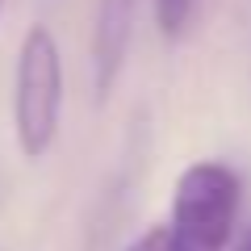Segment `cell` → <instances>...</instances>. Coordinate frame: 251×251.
Instances as JSON below:
<instances>
[{
  "label": "cell",
  "instance_id": "cell-1",
  "mask_svg": "<svg viewBox=\"0 0 251 251\" xmlns=\"http://www.w3.org/2000/svg\"><path fill=\"white\" fill-rule=\"evenodd\" d=\"M243 209V180L222 159L188 163L172 193V218L163 226L168 251H226Z\"/></svg>",
  "mask_w": 251,
  "mask_h": 251
},
{
  "label": "cell",
  "instance_id": "cell-2",
  "mask_svg": "<svg viewBox=\"0 0 251 251\" xmlns=\"http://www.w3.org/2000/svg\"><path fill=\"white\" fill-rule=\"evenodd\" d=\"M63 117V54L46 25H29L13 75V130L25 159H42L59 138Z\"/></svg>",
  "mask_w": 251,
  "mask_h": 251
},
{
  "label": "cell",
  "instance_id": "cell-3",
  "mask_svg": "<svg viewBox=\"0 0 251 251\" xmlns=\"http://www.w3.org/2000/svg\"><path fill=\"white\" fill-rule=\"evenodd\" d=\"M134 17H138V0H97V17H92V84H97L100 100L113 92L117 75L126 67L130 38H134Z\"/></svg>",
  "mask_w": 251,
  "mask_h": 251
},
{
  "label": "cell",
  "instance_id": "cell-4",
  "mask_svg": "<svg viewBox=\"0 0 251 251\" xmlns=\"http://www.w3.org/2000/svg\"><path fill=\"white\" fill-rule=\"evenodd\" d=\"M197 13V0H155V21L163 38H180Z\"/></svg>",
  "mask_w": 251,
  "mask_h": 251
},
{
  "label": "cell",
  "instance_id": "cell-5",
  "mask_svg": "<svg viewBox=\"0 0 251 251\" xmlns=\"http://www.w3.org/2000/svg\"><path fill=\"white\" fill-rule=\"evenodd\" d=\"M126 251H168V243H163V226H155V230H147V234H138L134 243Z\"/></svg>",
  "mask_w": 251,
  "mask_h": 251
},
{
  "label": "cell",
  "instance_id": "cell-6",
  "mask_svg": "<svg viewBox=\"0 0 251 251\" xmlns=\"http://www.w3.org/2000/svg\"><path fill=\"white\" fill-rule=\"evenodd\" d=\"M226 251H251V226H247V230L239 234V243H230V247H226Z\"/></svg>",
  "mask_w": 251,
  "mask_h": 251
},
{
  "label": "cell",
  "instance_id": "cell-7",
  "mask_svg": "<svg viewBox=\"0 0 251 251\" xmlns=\"http://www.w3.org/2000/svg\"><path fill=\"white\" fill-rule=\"evenodd\" d=\"M0 13H4V0H0Z\"/></svg>",
  "mask_w": 251,
  "mask_h": 251
}]
</instances>
